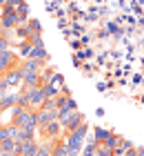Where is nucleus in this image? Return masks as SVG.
Masks as SVG:
<instances>
[{
	"label": "nucleus",
	"mask_w": 144,
	"mask_h": 156,
	"mask_svg": "<svg viewBox=\"0 0 144 156\" xmlns=\"http://www.w3.org/2000/svg\"><path fill=\"white\" fill-rule=\"evenodd\" d=\"M0 25H2V34H7V36L20 25L13 5H2V9H0Z\"/></svg>",
	"instance_id": "nucleus-2"
},
{
	"label": "nucleus",
	"mask_w": 144,
	"mask_h": 156,
	"mask_svg": "<svg viewBox=\"0 0 144 156\" xmlns=\"http://www.w3.org/2000/svg\"><path fill=\"white\" fill-rule=\"evenodd\" d=\"M25 0H5V5H13V7H18V5H22Z\"/></svg>",
	"instance_id": "nucleus-29"
},
{
	"label": "nucleus",
	"mask_w": 144,
	"mask_h": 156,
	"mask_svg": "<svg viewBox=\"0 0 144 156\" xmlns=\"http://www.w3.org/2000/svg\"><path fill=\"white\" fill-rule=\"evenodd\" d=\"M7 138H9V127H7V125H0V143L7 140Z\"/></svg>",
	"instance_id": "nucleus-27"
},
{
	"label": "nucleus",
	"mask_w": 144,
	"mask_h": 156,
	"mask_svg": "<svg viewBox=\"0 0 144 156\" xmlns=\"http://www.w3.org/2000/svg\"><path fill=\"white\" fill-rule=\"evenodd\" d=\"M49 83H53V85H58V87H62V85H64V76L53 72V76H51V80H49Z\"/></svg>",
	"instance_id": "nucleus-26"
},
{
	"label": "nucleus",
	"mask_w": 144,
	"mask_h": 156,
	"mask_svg": "<svg viewBox=\"0 0 144 156\" xmlns=\"http://www.w3.org/2000/svg\"><path fill=\"white\" fill-rule=\"evenodd\" d=\"M9 89H11V87H9V83L5 80V76H0V98H2V96H5Z\"/></svg>",
	"instance_id": "nucleus-25"
},
{
	"label": "nucleus",
	"mask_w": 144,
	"mask_h": 156,
	"mask_svg": "<svg viewBox=\"0 0 144 156\" xmlns=\"http://www.w3.org/2000/svg\"><path fill=\"white\" fill-rule=\"evenodd\" d=\"M51 147H53V140H45V143H40L38 150H35V156H51Z\"/></svg>",
	"instance_id": "nucleus-14"
},
{
	"label": "nucleus",
	"mask_w": 144,
	"mask_h": 156,
	"mask_svg": "<svg viewBox=\"0 0 144 156\" xmlns=\"http://www.w3.org/2000/svg\"><path fill=\"white\" fill-rule=\"evenodd\" d=\"M20 91H25V96H27V103H29V107H33V109H38L42 103H45V89H42V85L40 87H27V89H20Z\"/></svg>",
	"instance_id": "nucleus-4"
},
{
	"label": "nucleus",
	"mask_w": 144,
	"mask_h": 156,
	"mask_svg": "<svg viewBox=\"0 0 144 156\" xmlns=\"http://www.w3.org/2000/svg\"><path fill=\"white\" fill-rule=\"evenodd\" d=\"M35 150H38V140L31 138V140H25V143H18L16 154L18 156H35Z\"/></svg>",
	"instance_id": "nucleus-8"
},
{
	"label": "nucleus",
	"mask_w": 144,
	"mask_h": 156,
	"mask_svg": "<svg viewBox=\"0 0 144 156\" xmlns=\"http://www.w3.org/2000/svg\"><path fill=\"white\" fill-rule=\"evenodd\" d=\"M80 156H95V140H91V143H86L82 150H80Z\"/></svg>",
	"instance_id": "nucleus-19"
},
{
	"label": "nucleus",
	"mask_w": 144,
	"mask_h": 156,
	"mask_svg": "<svg viewBox=\"0 0 144 156\" xmlns=\"http://www.w3.org/2000/svg\"><path fill=\"white\" fill-rule=\"evenodd\" d=\"M58 118V109H47V107H38V129L42 125H47L49 120Z\"/></svg>",
	"instance_id": "nucleus-9"
},
{
	"label": "nucleus",
	"mask_w": 144,
	"mask_h": 156,
	"mask_svg": "<svg viewBox=\"0 0 144 156\" xmlns=\"http://www.w3.org/2000/svg\"><path fill=\"white\" fill-rule=\"evenodd\" d=\"M71 47H73V51H80V49H82V42H80V40H73V42H71Z\"/></svg>",
	"instance_id": "nucleus-28"
},
{
	"label": "nucleus",
	"mask_w": 144,
	"mask_h": 156,
	"mask_svg": "<svg viewBox=\"0 0 144 156\" xmlns=\"http://www.w3.org/2000/svg\"><path fill=\"white\" fill-rule=\"evenodd\" d=\"M20 65V56L18 51H11V49H7V51L0 54V76H5L9 69L18 67Z\"/></svg>",
	"instance_id": "nucleus-3"
},
{
	"label": "nucleus",
	"mask_w": 144,
	"mask_h": 156,
	"mask_svg": "<svg viewBox=\"0 0 144 156\" xmlns=\"http://www.w3.org/2000/svg\"><path fill=\"white\" fill-rule=\"evenodd\" d=\"M0 154H2V152H0Z\"/></svg>",
	"instance_id": "nucleus-32"
},
{
	"label": "nucleus",
	"mask_w": 144,
	"mask_h": 156,
	"mask_svg": "<svg viewBox=\"0 0 144 156\" xmlns=\"http://www.w3.org/2000/svg\"><path fill=\"white\" fill-rule=\"evenodd\" d=\"M93 134H95V138H93V140H95V143H102V140H106V138H109V129H104V127H95V129H93Z\"/></svg>",
	"instance_id": "nucleus-18"
},
{
	"label": "nucleus",
	"mask_w": 144,
	"mask_h": 156,
	"mask_svg": "<svg viewBox=\"0 0 144 156\" xmlns=\"http://www.w3.org/2000/svg\"><path fill=\"white\" fill-rule=\"evenodd\" d=\"M51 76H53V69H51V67H47V69H42V72H40V78H42V85H45V83H49V80H51Z\"/></svg>",
	"instance_id": "nucleus-24"
},
{
	"label": "nucleus",
	"mask_w": 144,
	"mask_h": 156,
	"mask_svg": "<svg viewBox=\"0 0 144 156\" xmlns=\"http://www.w3.org/2000/svg\"><path fill=\"white\" fill-rule=\"evenodd\" d=\"M27 25H29V29H31V34H42V25H40L35 18H29Z\"/></svg>",
	"instance_id": "nucleus-22"
},
{
	"label": "nucleus",
	"mask_w": 144,
	"mask_h": 156,
	"mask_svg": "<svg viewBox=\"0 0 144 156\" xmlns=\"http://www.w3.org/2000/svg\"><path fill=\"white\" fill-rule=\"evenodd\" d=\"M31 49H33V42L31 40H18V56H20V58H29V54H31Z\"/></svg>",
	"instance_id": "nucleus-13"
},
{
	"label": "nucleus",
	"mask_w": 144,
	"mask_h": 156,
	"mask_svg": "<svg viewBox=\"0 0 144 156\" xmlns=\"http://www.w3.org/2000/svg\"><path fill=\"white\" fill-rule=\"evenodd\" d=\"M42 89H45V96L47 98H55L58 94H60V87L53 85V83H45V85H42Z\"/></svg>",
	"instance_id": "nucleus-16"
},
{
	"label": "nucleus",
	"mask_w": 144,
	"mask_h": 156,
	"mask_svg": "<svg viewBox=\"0 0 144 156\" xmlns=\"http://www.w3.org/2000/svg\"><path fill=\"white\" fill-rule=\"evenodd\" d=\"M0 36H2V25H0Z\"/></svg>",
	"instance_id": "nucleus-31"
},
{
	"label": "nucleus",
	"mask_w": 144,
	"mask_h": 156,
	"mask_svg": "<svg viewBox=\"0 0 144 156\" xmlns=\"http://www.w3.org/2000/svg\"><path fill=\"white\" fill-rule=\"evenodd\" d=\"M22 78H25V72H22V67H13V69H9V72L5 74V80L9 83V87H20L22 85Z\"/></svg>",
	"instance_id": "nucleus-7"
},
{
	"label": "nucleus",
	"mask_w": 144,
	"mask_h": 156,
	"mask_svg": "<svg viewBox=\"0 0 144 156\" xmlns=\"http://www.w3.org/2000/svg\"><path fill=\"white\" fill-rule=\"evenodd\" d=\"M16 147H18V143H16L13 138L2 140V152H11V154H16Z\"/></svg>",
	"instance_id": "nucleus-20"
},
{
	"label": "nucleus",
	"mask_w": 144,
	"mask_h": 156,
	"mask_svg": "<svg viewBox=\"0 0 144 156\" xmlns=\"http://www.w3.org/2000/svg\"><path fill=\"white\" fill-rule=\"evenodd\" d=\"M16 16H18V23H20V25H22V23H29V18H31V9H29L27 2H22V5L16 7Z\"/></svg>",
	"instance_id": "nucleus-12"
},
{
	"label": "nucleus",
	"mask_w": 144,
	"mask_h": 156,
	"mask_svg": "<svg viewBox=\"0 0 144 156\" xmlns=\"http://www.w3.org/2000/svg\"><path fill=\"white\" fill-rule=\"evenodd\" d=\"M40 134L45 136V140H53V138H58V136L62 134V125H60V120H58V118L49 120L47 125H42V127H40Z\"/></svg>",
	"instance_id": "nucleus-5"
},
{
	"label": "nucleus",
	"mask_w": 144,
	"mask_h": 156,
	"mask_svg": "<svg viewBox=\"0 0 144 156\" xmlns=\"http://www.w3.org/2000/svg\"><path fill=\"white\" fill-rule=\"evenodd\" d=\"M111 154H113V150L104 143V140L102 143H95V156H111Z\"/></svg>",
	"instance_id": "nucleus-17"
},
{
	"label": "nucleus",
	"mask_w": 144,
	"mask_h": 156,
	"mask_svg": "<svg viewBox=\"0 0 144 156\" xmlns=\"http://www.w3.org/2000/svg\"><path fill=\"white\" fill-rule=\"evenodd\" d=\"M84 120H86V118H84V114L75 109V112H71V116L62 123V129H64V132H73L75 127H80V125L84 123Z\"/></svg>",
	"instance_id": "nucleus-6"
},
{
	"label": "nucleus",
	"mask_w": 144,
	"mask_h": 156,
	"mask_svg": "<svg viewBox=\"0 0 144 156\" xmlns=\"http://www.w3.org/2000/svg\"><path fill=\"white\" fill-rule=\"evenodd\" d=\"M7 127H9V138H13V140L18 143V140H20V127H18V125H13V123H9Z\"/></svg>",
	"instance_id": "nucleus-21"
},
{
	"label": "nucleus",
	"mask_w": 144,
	"mask_h": 156,
	"mask_svg": "<svg viewBox=\"0 0 144 156\" xmlns=\"http://www.w3.org/2000/svg\"><path fill=\"white\" fill-rule=\"evenodd\" d=\"M9 47H11V42H9V36H7V34H2V36H0V54H2V51H7Z\"/></svg>",
	"instance_id": "nucleus-23"
},
{
	"label": "nucleus",
	"mask_w": 144,
	"mask_h": 156,
	"mask_svg": "<svg viewBox=\"0 0 144 156\" xmlns=\"http://www.w3.org/2000/svg\"><path fill=\"white\" fill-rule=\"evenodd\" d=\"M13 31H16V36H18V40H27L29 36H31V29H29V25H27V23H22V25H18V27H16V29H13Z\"/></svg>",
	"instance_id": "nucleus-15"
},
{
	"label": "nucleus",
	"mask_w": 144,
	"mask_h": 156,
	"mask_svg": "<svg viewBox=\"0 0 144 156\" xmlns=\"http://www.w3.org/2000/svg\"><path fill=\"white\" fill-rule=\"evenodd\" d=\"M13 105H18V91H7V94L0 98V112L11 109Z\"/></svg>",
	"instance_id": "nucleus-11"
},
{
	"label": "nucleus",
	"mask_w": 144,
	"mask_h": 156,
	"mask_svg": "<svg viewBox=\"0 0 144 156\" xmlns=\"http://www.w3.org/2000/svg\"><path fill=\"white\" fill-rule=\"evenodd\" d=\"M138 156H144V145H142V147H138Z\"/></svg>",
	"instance_id": "nucleus-30"
},
{
	"label": "nucleus",
	"mask_w": 144,
	"mask_h": 156,
	"mask_svg": "<svg viewBox=\"0 0 144 156\" xmlns=\"http://www.w3.org/2000/svg\"><path fill=\"white\" fill-rule=\"evenodd\" d=\"M47 62H42V60H35V58H25V62L20 67H22V72L25 74H31V72H42L45 69Z\"/></svg>",
	"instance_id": "nucleus-10"
},
{
	"label": "nucleus",
	"mask_w": 144,
	"mask_h": 156,
	"mask_svg": "<svg viewBox=\"0 0 144 156\" xmlns=\"http://www.w3.org/2000/svg\"><path fill=\"white\" fill-rule=\"evenodd\" d=\"M86 132H89L86 120H84L80 127H75L73 132H64V143H67L69 150H75V152L82 150V147H84V138H86Z\"/></svg>",
	"instance_id": "nucleus-1"
}]
</instances>
